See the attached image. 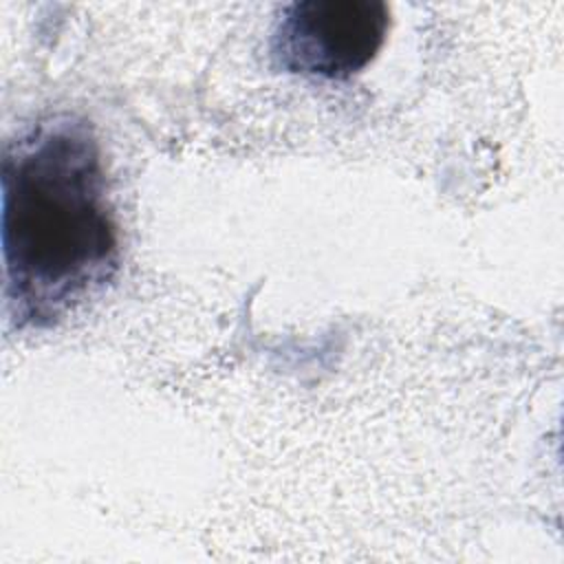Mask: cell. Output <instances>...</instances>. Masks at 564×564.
<instances>
[{"mask_svg":"<svg viewBox=\"0 0 564 564\" xmlns=\"http://www.w3.org/2000/svg\"><path fill=\"white\" fill-rule=\"evenodd\" d=\"M4 291L18 326L48 328L119 269L99 141L90 121L53 115L4 148L0 172Z\"/></svg>","mask_w":564,"mask_h":564,"instance_id":"6da1fadb","label":"cell"},{"mask_svg":"<svg viewBox=\"0 0 564 564\" xmlns=\"http://www.w3.org/2000/svg\"><path fill=\"white\" fill-rule=\"evenodd\" d=\"M388 29L381 0H295L278 15L271 59L293 75L341 82L375 59Z\"/></svg>","mask_w":564,"mask_h":564,"instance_id":"7a4b0ae2","label":"cell"}]
</instances>
